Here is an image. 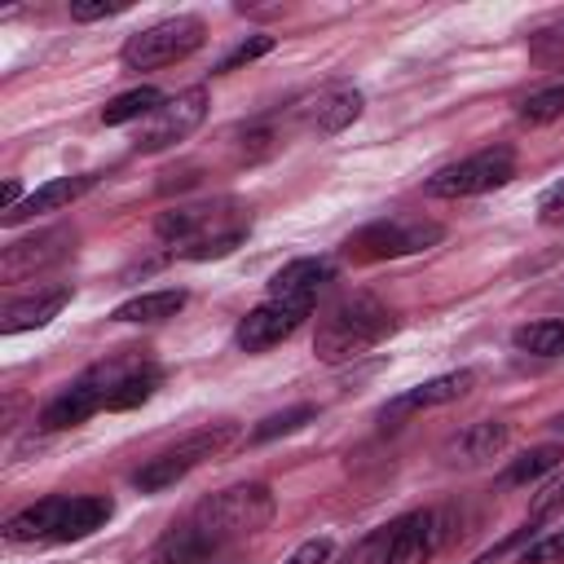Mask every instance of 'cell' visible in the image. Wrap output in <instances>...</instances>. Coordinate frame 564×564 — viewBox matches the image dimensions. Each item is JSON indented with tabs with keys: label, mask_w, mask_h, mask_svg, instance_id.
<instances>
[{
	"label": "cell",
	"mask_w": 564,
	"mask_h": 564,
	"mask_svg": "<svg viewBox=\"0 0 564 564\" xmlns=\"http://www.w3.org/2000/svg\"><path fill=\"white\" fill-rule=\"evenodd\" d=\"M392 330H397V313L379 295L357 291V295H344L335 308H326V317L313 335V352L326 366H344V361L379 348Z\"/></svg>",
	"instance_id": "cell-1"
},
{
	"label": "cell",
	"mask_w": 564,
	"mask_h": 564,
	"mask_svg": "<svg viewBox=\"0 0 564 564\" xmlns=\"http://www.w3.org/2000/svg\"><path fill=\"white\" fill-rule=\"evenodd\" d=\"M115 516V502L101 494L88 498H40L31 507H22L18 516L4 520V542L13 546H31V542H75L97 533L106 520Z\"/></svg>",
	"instance_id": "cell-2"
},
{
	"label": "cell",
	"mask_w": 564,
	"mask_h": 564,
	"mask_svg": "<svg viewBox=\"0 0 564 564\" xmlns=\"http://www.w3.org/2000/svg\"><path fill=\"white\" fill-rule=\"evenodd\" d=\"M273 511H278L273 489L251 480V485H229V489H220V494H207V498L194 507L189 524L203 529L212 542L229 546L234 538H247V533L264 529V524L273 520Z\"/></svg>",
	"instance_id": "cell-3"
},
{
	"label": "cell",
	"mask_w": 564,
	"mask_h": 564,
	"mask_svg": "<svg viewBox=\"0 0 564 564\" xmlns=\"http://www.w3.org/2000/svg\"><path fill=\"white\" fill-rule=\"evenodd\" d=\"M234 441H238V423H229V419L207 423V427H198V432L181 436L176 445L159 449L154 458H145V463L132 471V485H137L141 494H159V489H167V485L185 480V476H189L194 467H203L207 458L225 454Z\"/></svg>",
	"instance_id": "cell-4"
},
{
	"label": "cell",
	"mask_w": 564,
	"mask_h": 564,
	"mask_svg": "<svg viewBox=\"0 0 564 564\" xmlns=\"http://www.w3.org/2000/svg\"><path fill=\"white\" fill-rule=\"evenodd\" d=\"M207 40V26L203 18L194 13H176V18H163L145 31H132L123 40V66L128 70H159V66H172V62H185L198 44Z\"/></svg>",
	"instance_id": "cell-5"
},
{
	"label": "cell",
	"mask_w": 564,
	"mask_h": 564,
	"mask_svg": "<svg viewBox=\"0 0 564 564\" xmlns=\"http://www.w3.org/2000/svg\"><path fill=\"white\" fill-rule=\"evenodd\" d=\"M516 176V150L511 145H485L458 163H445L427 176V194L432 198H471V194H489L498 185H507Z\"/></svg>",
	"instance_id": "cell-6"
},
{
	"label": "cell",
	"mask_w": 564,
	"mask_h": 564,
	"mask_svg": "<svg viewBox=\"0 0 564 564\" xmlns=\"http://www.w3.org/2000/svg\"><path fill=\"white\" fill-rule=\"evenodd\" d=\"M445 238V229L436 220H375L366 229H357L344 242V256L357 264H375V260H397V256H414L427 251Z\"/></svg>",
	"instance_id": "cell-7"
},
{
	"label": "cell",
	"mask_w": 564,
	"mask_h": 564,
	"mask_svg": "<svg viewBox=\"0 0 564 564\" xmlns=\"http://www.w3.org/2000/svg\"><path fill=\"white\" fill-rule=\"evenodd\" d=\"M159 379H163V370L141 357H115V361H101L79 375V383L97 397L101 410H132V405L150 401Z\"/></svg>",
	"instance_id": "cell-8"
},
{
	"label": "cell",
	"mask_w": 564,
	"mask_h": 564,
	"mask_svg": "<svg viewBox=\"0 0 564 564\" xmlns=\"http://www.w3.org/2000/svg\"><path fill=\"white\" fill-rule=\"evenodd\" d=\"M203 119H207V88H181V93H172V97L141 123L132 150H137V154L172 150V145L185 141Z\"/></svg>",
	"instance_id": "cell-9"
},
{
	"label": "cell",
	"mask_w": 564,
	"mask_h": 564,
	"mask_svg": "<svg viewBox=\"0 0 564 564\" xmlns=\"http://www.w3.org/2000/svg\"><path fill=\"white\" fill-rule=\"evenodd\" d=\"M308 313H313V308H304V304L264 300V304H256V308L234 326V344H238L242 352H264V348H273V344H282V339H291V335L304 326Z\"/></svg>",
	"instance_id": "cell-10"
},
{
	"label": "cell",
	"mask_w": 564,
	"mask_h": 564,
	"mask_svg": "<svg viewBox=\"0 0 564 564\" xmlns=\"http://www.w3.org/2000/svg\"><path fill=\"white\" fill-rule=\"evenodd\" d=\"M75 247V229L57 225V229H40L31 238H18L4 247L0 256V282H22V278H35L40 269L57 264L66 251Z\"/></svg>",
	"instance_id": "cell-11"
},
{
	"label": "cell",
	"mask_w": 564,
	"mask_h": 564,
	"mask_svg": "<svg viewBox=\"0 0 564 564\" xmlns=\"http://www.w3.org/2000/svg\"><path fill=\"white\" fill-rule=\"evenodd\" d=\"M445 542V516L441 511H405L392 520V546L388 564H427Z\"/></svg>",
	"instance_id": "cell-12"
},
{
	"label": "cell",
	"mask_w": 564,
	"mask_h": 564,
	"mask_svg": "<svg viewBox=\"0 0 564 564\" xmlns=\"http://www.w3.org/2000/svg\"><path fill=\"white\" fill-rule=\"evenodd\" d=\"M507 441H511V427H507L502 419H476V423H467L463 432H454V436L445 441L441 458H445V467L471 471V467L494 463V458L507 449Z\"/></svg>",
	"instance_id": "cell-13"
},
{
	"label": "cell",
	"mask_w": 564,
	"mask_h": 564,
	"mask_svg": "<svg viewBox=\"0 0 564 564\" xmlns=\"http://www.w3.org/2000/svg\"><path fill=\"white\" fill-rule=\"evenodd\" d=\"M326 282H335V264L322 260V256H300V260L282 264V269L269 278V300L313 308V300H317V291H322Z\"/></svg>",
	"instance_id": "cell-14"
},
{
	"label": "cell",
	"mask_w": 564,
	"mask_h": 564,
	"mask_svg": "<svg viewBox=\"0 0 564 564\" xmlns=\"http://www.w3.org/2000/svg\"><path fill=\"white\" fill-rule=\"evenodd\" d=\"M97 185V176L93 172H84V176H57V181H44L40 189H31L13 212H4L0 216V225L4 229H13V225H22V220H35V216H48V212H62V207H70L79 194H88Z\"/></svg>",
	"instance_id": "cell-15"
},
{
	"label": "cell",
	"mask_w": 564,
	"mask_h": 564,
	"mask_svg": "<svg viewBox=\"0 0 564 564\" xmlns=\"http://www.w3.org/2000/svg\"><path fill=\"white\" fill-rule=\"evenodd\" d=\"M476 388V370H449V375H436L410 392H401L397 401L383 405V419H397V414H414V410H432V405H449L458 397H467Z\"/></svg>",
	"instance_id": "cell-16"
},
{
	"label": "cell",
	"mask_w": 564,
	"mask_h": 564,
	"mask_svg": "<svg viewBox=\"0 0 564 564\" xmlns=\"http://www.w3.org/2000/svg\"><path fill=\"white\" fill-rule=\"evenodd\" d=\"M70 304V286H53V291H35L26 300H13L0 317V330L4 335H22V330H35L44 322H53L62 308Z\"/></svg>",
	"instance_id": "cell-17"
},
{
	"label": "cell",
	"mask_w": 564,
	"mask_h": 564,
	"mask_svg": "<svg viewBox=\"0 0 564 564\" xmlns=\"http://www.w3.org/2000/svg\"><path fill=\"white\" fill-rule=\"evenodd\" d=\"M220 551H225V546L212 542L203 529L181 524V529H172V533L150 551V564H216Z\"/></svg>",
	"instance_id": "cell-18"
},
{
	"label": "cell",
	"mask_w": 564,
	"mask_h": 564,
	"mask_svg": "<svg viewBox=\"0 0 564 564\" xmlns=\"http://www.w3.org/2000/svg\"><path fill=\"white\" fill-rule=\"evenodd\" d=\"M216 220H220L216 207H167V212L154 220V234H159L163 242H176V247L185 251V247L212 238V225H216Z\"/></svg>",
	"instance_id": "cell-19"
},
{
	"label": "cell",
	"mask_w": 564,
	"mask_h": 564,
	"mask_svg": "<svg viewBox=\"0 0 564 564\" xmlns=\"http://www.w3.org/2000/svg\"><path fill=\"white\" fill-rule=\"evenodd\" d=\"M185 291L181 286H163V291H141V295H132V300H123L115 313H110V322H128V326H141V322H167V317H176L181 308H185Z\"/></svg>",
	"instance_id": "cell-20"
},
{
	"label": "cell",
	"mask_w": 564,
	"mask_h": 564,
	"mask_svg": "<svg viewBox=\"0 0 564 564\" xmlns=\"http://www.w3.org/2000/svg\"><path fill=\"white\" fill-rule=\"evenodd\" d=\"M101 405H97V397L75 379L70 388H62L44 410H40V427L44 432H62V427H79L84 419H93Z\"/></svg>",
	"instance_id": "cell-21"
},
{
	"label": "cell",
	"mask_w": 564,
	"mask_h": 564,
	"mask_svg": "<svg viewBox=\"0 0 564 564\" xmlns=\"http://www.w3.org/2000/svg\"><path fill=\"white\" fill-rule=\"evenodd\" d=\"M357 115H361V93H357V88H335V93H326V97L313 106L308 128H313L317 137H335V132H344Z\"/></svg>",
	"instance_id": "cell-22"
},
{
	"label": "cell",
	"mask_w": 564,
	"mask_h": 564,
	"mask_svg": "<svg viewBox=\"0 0 564 564\" xmlns=\"http://www.w3.org/2000/svg\"><path fill=\"white\" fill-rule=\"evenodd\" d=\"M163 101H167V97H163L159 88H150V84L128 88V93H119V97H110V101L101 106V123H106V128H119V123H132V119H150Z\"/></svg>",
	"instance_id": "cell-23"
},
{
	"label": "cell",
	"mask_w": 564,
	"mask_h": 564,
	"mask_svg": "<svg viewBox=\"0 0 564 564\" xmlns=\"http://www.w3.org/2000/svg\"><path fill=\"white\" fill-rule=\"evenodd\" d=\"M511 344L529 357H560L564 352V317H542V322L516 326Z\"/></svg>",
	"instance_id": "cell-24"
},
{
	"label": "cell",
	"mask_w": 564,
	"mask_h": 564,
	"mask_svg": "<svg viewBox=\"0 0 564 564\" xmlns=\"http://www.w3.org/2000/svg\"><path fill=\"white\" fill-rule=\"evenodd\" d=\"M560 458H564V449H560V445H538V449L520 454V458L502 471V485H529V480H538V476L555 471V467H560Z\"/></svg>",
	"instance_id": "cell-25"
},
{
	"label": "cell",
	"mask_w": 564,
	"mask_h": 564,
	"mask_svg": "<svg viewBox=\"0 0 564 564\" xmlns=\"http://www.w3.org/2000/svg\"><path fill=\"white\" fill-rule=\"evenodd\" d=\"M313 419H317V405H291V410H278V414H269V419H260V423L251 427V445L291 436V432H300V427L313 423Z\"/></svg>",
	"instance_id": "cell-26"
},
{
	"label": "cell",
	"mask_w": 564,
	"mask_h": 564,
	"mask_svg": "<svg viewBox=\"0 0 564 564\" xmlns=\"http://www.w3.org/2000/svg\"><path fill=\"white\" fill-rule=\"evenodd\" d=\"M560 115H564V84H546V88H538V93H529L520 101V119L524 123H551Z\"/></svg>",
	"instance_id": "cell-27"
},
{
	"label": "cell",
	"mask_w": 564,
	"mask_h": 564,
	"mask_svg": "<svg viewBox=\"0 0 564 564\" xmlns=\"http://www.w3.org/2000/svg\"><path fill=\"white\" fill-rule=\"evenodd\" d=\"M388 546H392V524H383V529H370L339 564H388Z\"/></svg>",
	"instance_id": "cell-28"
},
{
	"label": "cell",
	"mask_w": 564,
	"mask_h": 564,
	"mask_svg": "<svg viewBox=\"0 0 564 564\" xmlns=\"http://www.w3.org/2000/svg\"><path fill=\"white\" fill-rule=\"evenodd\" d=\"M555 511H564V471L551 476V480H542V489L529 498V524H542Z\"/></svg>",
	"instance_id": "cell-29"
},
{
	"label": "cell",
	"mask_w": 564,
	"mask_h": 564,
	"mask_svg": "<svg viewBox=\"0 0 564 564\" xmlns=\"http://www.w3.org/2000/svg\"><path fill=\"white\" fill-rule=\"evenodd\" d=\"M520 564H564V529H551L538 542H529L520 551Z\"/></svg>",
	"instance_id": "cell-30"
},
{
	"label": "cell",
	"mask_w": 564,
	"mask_h": 564,
	"mask_svg": "<svg viewBox=\"0 0 564 564\" xmlns=\"http://www.w3.org/2000/svg\"><path fill=\"white\" fill-rule=\"evenodd\" d=\"M529 48H533V57H538V62H546V66L564 62V22H555V26H542V31H533Z\"/></svg>",
	"instance_id": "cell-31"
},
{
	"label": "cell",
	"mask_w": 564,
	"mask_h": 564,
	"mask_svg": "<svg viewBox=\"0 0 564 564\" xmlns=\"http://www.w3.org/2000/svg\"><path fill=\"white\" fill-rule=\"evenodd\" d=\"M273 48V35H251V40H242L216 70H238V66H247V62H256V57H264Z\"/></svg>",
	"instance_id": "cell-32"
},
{
	"label": "cell",
	"mask_w": 564,
	"mask_h": 564,
	"mask_svg": "<svg viewBox=\"0 0 564 564\" xmlns=\"http://www.w3.org/2000/svg\"><path fill=\"white\" fill-rule=\"evenodd\" d=\"M330 555H335V542L330 538H308V542H300L286 555V564H330Z\"/></svg>",
	"instance_id": "cell-33"
},
{
	"label": "cell",
	"mask_w": 564,
	"mask_h": 564,
	"mask_svg": "<svg viewBox=\"0 0 564 564\" xmlns=\"http://www.w3.org/2000/svg\"><path fill=\"white\" fill-rule=\"evenodd\" d=\"M128 4L123 0H97V4H70V18L75 22H97V18H115V13H123Z\"/></svg>",
	"instance_id": "cell-34"
},
{
	"label": "cell",
	"mask_w": 564,
	"mask_h": 564,
	"mask_svg": "<svg viewBox=\"0 0 564 564\" xmlns=\"http://www.w3.org/2000/svg\"><path fill=\"white\" fill-rule=\"evenodd\" d=\"M538 212H542V220H546V225H564V185L546 189V194H542V203H538Z\"/></svg>",
	"instance_id": "cell-35"
},
{
	"label": "cell",
	"mask_w": 564,
	"mask_h": 564,
	"mask_svg": "<svg viewBox=\"0 0 564 564\" xmlns=\"http://www.w3.org/2000/svg\"><path fill=\"white\" fill-rule=\"evenodd\" d=\"M555 427H560V432H564V414H560V419H555Z\"/></svg>",
	"instance_id": "cell-36"
}]
</instances>
